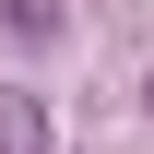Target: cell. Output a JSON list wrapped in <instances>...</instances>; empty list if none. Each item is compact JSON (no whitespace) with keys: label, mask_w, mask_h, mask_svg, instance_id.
Segmentation results:
<instances>
[{"label":"cell","mask_w":154,"mask_h":154,"mask_svg":"<svg viewBox=\"0 0 154 154\" xmlns=\"http://www.w3.org/2000/svg\"><path fill=\"white\" fill-rule=\"evenodd\" d=\"M0 154H48V107L36 95H0Z\"/></svg>","instance_id":"cell-1"},{"label":"cell","mask_w":154,"mask_h":154,"mask_svg":"<svg viewBox=\"0 0 154 154\" xmlns=\"http://www.w3.org/2000/svg\"><path fill=\"white\" fill-rule=\"evenodd\" d=\"M142 107H154V83H142Z\"/></svg>","instance_id":"cell-2"}]
</instances>
